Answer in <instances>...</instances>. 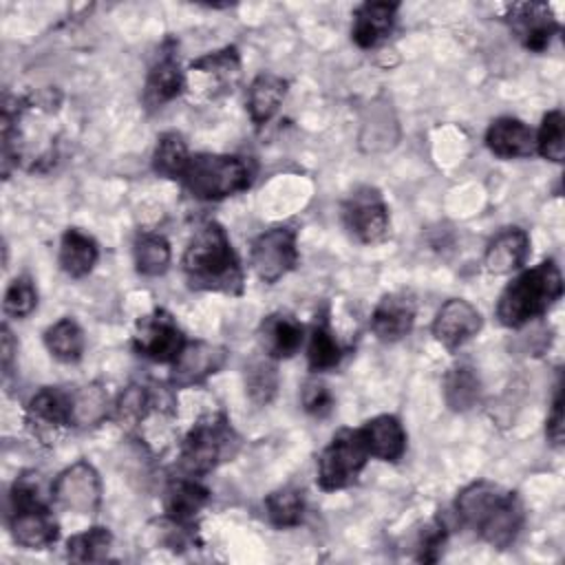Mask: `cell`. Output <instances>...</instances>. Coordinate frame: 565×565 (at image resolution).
<instances>
[{
	"mask_svg": "<svg viewBox=\"0 0 565 565\" xmlns=\"http://www.w3.org/2000/svg\"><path fill=\"white\" fill-rule=\"evenodd\" d=\"M113 547V534L108 527L93 525L66 541V556L77 563H102Z\"/></svg>",
	"mask_w": 565,
	"mask_h": 565,
	"instance_id": "d6a6232c",
	"label": "cell"
},
{
	"mask_svg": "<svg viewBox=\"0 0 565 565\" xmlns=\"http://www.w3.org/2000/svg\"><path fill=\"white\" fill-rule=\"evenodd\" d=\"M342 221L347 230L364 245L384 241L391 223L382 194L371 185L351 192V196L342 203Z\"/></svg>",
	"mask_w": 565,
	"mask_h": 565,
	"instance_id": "7c38bea8",
	"label": "cell"
},
{
	"mask_svg": "<svg viewBox=\"0 0 565 565\" xmlns=\"http://www.w3.org/2000/svg\"><path fill=\"white\" fill-rule=\"evenodd\" d=\"M448 539V530L441 521H435L422 536L419 545H417V561H424V563H435L439 556H441V550H444V543Z\"/></svg>",
	"mask_w": 565,
	"mask_h": 565,
	"instance_id": "ab89813d",
	"label": "cell"
},
{
	"mask_svg": "<svg viewBox=\"0 0 565 565\" xmlns=\"http://www.w3.org/2000/svg\"><path fill=\"white\" fill-rule=\"evenodd\" d=\"M481 324L483 320L477 307L463 298H450L439 307L430 331L446 349H459L481 331Z\"/></svg>",
	"mask_w": 565,
	"mask_h": 565,
	"instance_id": "2e32d148",
	"label": "cell"
},
{
	"mask_svg": "<svg viewBox=\"0 0 565 565\" xmlns=\"http://www.w3.org/2000/svg\"><path fill=\"white\" fill-rule=\"evenodd\" d=\"M360 435L371 457L397 461L406 452V430L395 415H377L360 426Z\"/></svg>",
	"mask_w": 565,
	"mask_h": 565,
	"instance_id": "cb8c5ba5",
	"label": "cell"
},
{
	"mask_svg": "<svg viewBox=\"0 0 565 565\" xmlns=\"http://www.w3.org/2000/svg\"><path fill=\"white\" fill-rule=\"evenodd\" d=\"M302 340V324L287 313H269L258 327V342L269 360L294 358L300 351Z\"/></svg>",
	"mask_w": 565,
	"mask_h": 565,
	"instance_id": "44dd1931",
	"label": "cell"
},
{
	"mask_svg": "<svg viewBox=\"0 0 565 565\" xmlns=\"http://www.w3.org/2000/svg\"><path fill=\"white\" fill-rule=\"evenodd\" d=\"M73 399V426H95L106 417L108 397L102 386L88 384L71 393Z\"/></svg>",
	"mask_w": 565,
	"mask_h": 565,
	"instance_id": "d590c367",
	"label": "cell"
},
{
	"mask_svg": "<svg viewBox=\"0 0 565 565\" xmlns=\"http://www.w3.org/2000/svg\"><path fill=\"white\" fill-rule=\"evenodd\" d=\"M183 276L194 291L243 294V267L230 243L227 232L216 221H205L192 234L183 258Z\"/></svg>",
	"mask_w": 565,
	"mask_h": 565,
	"instance_id": "7a4b0ae2",
	"label": "cell"
},
{
	"mask_svg": "<svg viewBox=\"0 0 565 565\" xmlns=\"http://www.w3.org/2000/svg\"><path fill=\"white\" fill-rule=\"evenodd\" d=\"M26 426L42 444H55L60 433L73 426L71 391L44 386L26 404Z\"/></svg>",
	"mask_w": 565,
	"mask_h": 565,
	"instance_id": "4fadbf2b",
	"label": "cell"
},
{
	"mask_svg": "<svg viewBox=\"0 0 565 565\" xmlns=\"http://www.w3.org/2000/svg\"><path fill=\"white\" fill-rule=\"evenodd\" d=\"M249 161L236 154L199 152L190 154L179 181L199 201H223L252 185Z\"/></svg>",
	"mask_w": 565,
	"mask_h": 565,
	"instance_id": "277c9868",
	"label": "cell"
},
{
	"mask_svg": "<svg viewBox=\"0 0 565 565\" xmlns=\"http://www.w3.org/2000/svg\"><path fill=\"white\" fill-rule=\"evenodd\" d=\"M210 501V490L196 481V477L179 475L168 481L163 490V512L166 519L181 523V525H194L196 516Z\"/></svg>",
	"mask_w": 565,
	"mask_h": 565,
	"instance_id": "d6986e66",
	"label": "cell"
},
{
	"mask_svg": "<svg viewBox=\"0 0 565 565\" xmlns=\"http://www.w3.org/2000/svg\"><path fill=\"white\" fill-rule=\"evenodd\" d=\"M360 428H340L318 455V486L324 492L349 488L369 461Z\"/></svg>",
	"mask_w": 565,
	"mask_h": 565,
	"instance_id": "52a82bcc",
	"label": "cell"
},
{
	"mask_svg": "<svg viewBox=\"0 0 565 565\" xmlns=\"http://www.w3.org/2000/svg\"><path fill=\"white\" fill-rule=\"evenodd\" d=\"M227 360V351L218 344L205 342V340H194L185 342L183 351L179 358L172 362V373H170V384L172 388H188L205 382L214 373L223 369Z\"/></svg>",
	"mask_w": 565,
	"mask_h": 565,
	"instance_id": "9a60e30c",
	"label": "cell"
},
{
	"mask_svg": "<svg viewBox=\"0 0 565 565\" xmlns=\"http://www.w3.org/2000/svg\"><path fill=\"white\" fill-rule=\"evenodd\" d=\"M486 146L501 159L530 157L536 150L532 128L516 117H499L486 130Z\"/></svg>",
	"mask_w": 565,
	"mask_h": 565,
	"instance_id": "603a6c76",
	"label": "cell"
},
{
	"mask_svg": "<svg viewBox=\"0 0 565 565\" xmlns=\"http://www.w3.org/2000/svg\"><path fill=\"white\" fill-rule=\"evenodd\" d=\"M563 424H565V417H563V391H561V384H558L554 402H552V411L547 415V426H545L547 439L554 446L563 444Z\"/></svg>",
	"mask_w": 565,
	"mask_h": 565,
	"instance_id": "60d3db41",
	"label": "cell"
},
{
	"mask_svg": "<svg viewBox=\"0 0 565 565\" xmlns=\"http://www.w3.org/2000/svg\"><path fill=\"white\" fill-rule=\"evenodd\" d=\"M188 159H190V152L179 132H163L157 139V146L152 152V168L157 174L166 179H179Z\"/></svg>",
	"mask_w": 565,
	"mask_h": 565,
	"instance_id": "836d02e7",
	"label": "cell"
},
{
	"mask_svg": "<svg viewBox=\"0 0 565 565\" xmlns=\"http://www.w3.org/2000/svg\"><path fill=\"white\" fill-rule=\"evenodd\" d=\"M417 316V302L411 291H391L380 298L371 313V331L382 342H397L411 333Z\"/></svg>",
	"mask_w": 565,
	"mask_h": 565,
	"instance_id": "e0dca14e",
	"label": "cell"
},
{
	"mask_svg": "<svg viewBox=\"0 0 565 565\" xmlns=\"http://www.w3.org/2000/svg\"><path fill=\"white\" fill-rule=\"evenodd\" d=\"M135 267L141 276H161L170 267V243L154 232H141L132 245Z\"/></svg>",
	"mask_w": 565,
	"mask_h": 565,
	"instance_id": "4dcf8cb0",
	"label": "cell"
},
{
	"mask_svg": "<svg viewBox=\"0 0 565 565\" xmlns=\"http://www.w3.org/2000/svg\"><path fill=\"white\" fill-rule=\"evenodd\" d=\"M505 18L514 38L532 53H543L558 33V22L543 2H516L508 9Z\"/></svg>",
	"mask_w": 565,
	"mask_h": 565,
	"instance_id": "5bb4252c",
	"label": "cell"
},
{
	"mask_svg": "<svg viewBox=\"0 0 565 565\" xmlns=\"http://www.w3.org/2000/svg\"><path fill=\"white\" fill-rule=\"evenodd\" d=\"M185 90V71H181L174 51H166L150 66L143 84V104L150 110L161 108Z\"/></svg>",
	"mask_w": 565,
	"mask_h": 565,
	"instance_id": "ffe728a7",
	"label": "cell"
},
{
	"mask_svg": "<svg viewBox=\"0 0 565 565\" xmlns=\"http://www.w3.org/2000/svg\"><path fill=\"white\" fill-rule=\"evenodd\" d=\"M563 296V276L554 260H543L519 274L499 296L497 318L508 329H521L545 316Z\"/></svg>",
	"mask_w": 565,
	"mask_h": 565,
	"instance_id": "3957f363",
	"label": "cell"
},
{
	"mask_svg": "<svg viewBox=\"0 0 565 565\" xmlns=\"http://www.w3.org/2000/svg\"><path fill=\"white\" fill-rule=\"evenodd\" d=\"M245 386L247 393L252 397V402L256 404H269L271 397L276 395L278 388V373L276 366L269 360H256L247 366L245 373Z\"/></svg>",
	"mask_w": 565,
	"mask_h": 565,
	"instance_id": "8d00e7d4",
	"label": "cell"
},
{
	"mask_svg": "<svg viewBox=\"0 0 565 565\" xmlns=\"http://www.w3.org/2000/svg\"><path fill=\"white\" fill-rule=\"evenodd\" d=\"M38 307V289L29 276H18L9 282L2 309L11 318H26Z\"/></svg>",
	"mask_w": 565,
	"mask_h": 565,
	"instance_id": "74e56055",
	"label": "cell"
},
{
	"mask_svg": "<svg viewBox=\"0 0 565 565\" xmlns=\"http://www.w3.org/2000/svg\"><path fill=\"white\" fill-rule=\"evenodd\" d=\"M241 77V57L236 46H223L218 51L196 57L185 71V88L205 95L221 97L234 90Z\"/></svg>",
	"mask_w": 565,
	"mask_h": 565,
	"instance_id": "8fae6325",
	"label": "cell"
},
{
	"mask_svg": "<svg viewBox=\"0 0 565 565\" xmlns=\"http://www.w3.org/2000/svg\"><path fill=\"white\" fill-rule=\"evenodd\" d=\"M51 499L66 512L95 514L102 505V479L93 463L79 459L64 468L51 483Z\"/></svg>",
	"mask_w": 565,
	"mask_h": 565,
	"instance_id": "30bf717a",
	"label": "cell"
},
{
	"mask_svg": "<svg viewBox=\"0 0 565 565\" xmlns=\"http://www.w3.org/2000/svg\"><path fill=\"white\" fill-rule=\"evenodd\" d=\"M265 512L274 527L287 530L300 525L305 516V494L294 486H282L265 497Z\"/></svg>",
	"mask_w": 565,
	"mask_h": 565,
	"instance_id": "1f68e13d",
	"label": "cell"
},
{
	"mask_svg": "<svg viewBox=\"0 0 565 565\" xmlns=\"http://www.w3.org/2000/svg\"><path fill=\"white\" fill-rule=\"evenodd\" d=\"M300 399H302V408L318 419L331 415V411H333V397H331L329 388L318 380H311L305 384Z\"/></svg>",
	"mask_w": 565,
	"mask_h": 565,
	"instance_id": "f35d334b",
	"label": "cell"
},
{
	"mask_svg": "<svg viewBox=\"0 0 565 565\" xmlns=\"http://www.w3.org/2000/svg\"><path fill=\"white\" fill-rule=\"evenodd\" d=\"M342 347L333 335V329L329 324V318L322 313L309 333V342H307V364L313 373H324L335 369L342 362Z\"/></svg>",
	"mask_w": 565,
	"mask_h": 565,
	"instance_id": "83f0119b",
	"label": "cell"
},
{
	"mask_svg": "<svg viewBox=\"0 0 565 565\" xmlns=\"http://www.w3.org/2000/svg\"><path fill=\"white\" fill-rule=\"evenodd\" d=\"M536 143V152L554 163H561L565 157V117L561 110H550L543 121L541 128L534 137Z\"/></svg>",
	"mask_w": 565,
	"mask_h": 565,
	"instance_id": "e575fe53",
	"label": "cell"
},
{
	"mask_svg": "<svg viewBox=\"0 0 565 565\" xmlns=\"http://www.w3.org/2000/svg\"><path fill=\"white\" fill-rule=\"evenodd\" d=\"M9 532L24 550H44L60 536V525L51 508L40 497L38 486L20 477L9 492Z\"/></svg>",
	"mask_w": 565,
	"mask_h": 565,
	"instance_id": "8992f818",
	"label": "cell"
},
{
	"mask_svg": "<svg viewBox=\"0 0 565 565\" xmlns=\"http://www.w3.org/2000/svg\"><path fill=\"white\" fill-rule=\"evenodd\" d=\"M444 399L457 413L475 408L481 399V380L477 371L468 364L452 366L444 377Z\"/></svg>",
	"mask_w": 565,
	"mask_h": 565,
	"instance_id": "f1b7e54d",
	"label": "cell"
},
{
	"mask_svg": "<svg viewBox=\"0 0 565 565\" xmlns=\"http://www.w3.org/2000/svg\"><path fill=\"white\" fill-rule=\"evenodd\" d=\"M185 335L177 320L166 309H154L148 316H141L135 324L132 349L137 355L157 362L172 364L185 347Z\"/></svg>",
	"mask_w": 565,
	"mask_h": 565,
	"instance_id": "9c48e42d",
	"label": "cell"
},
{
	"mask_svg": "<svg viewBox=\"0 0 565 565\" xmlns=\"http://www.w3.org/2000/svg\"><path fill=\"white\" fill-rule=\"evenodd\" d=\"M15 351H18V344L13 340V333L9 331L7 324H2V373H4V377L11 373Z\"/></svg>",
	"mask_w": 565,
	"mask_h": 565,
	"instance_id": "b9f144b4",
	"label": "cell"
},
{
	"mask_svg": "<svg viewBox=\"0 0 565 565\" xmlns=\"http://www.w3.org/2000/svg\"><path fill=\"white\" fill-rule=\"evenodd\" d=\"M298 234L294 227L278 225L269 227L263 234H258L249 249V265L254 274L267 282L274 285L282 276H287L298 265Z\"/></svg>",
	"mask_w": 565,
	"mask_h": 565,
	"instance_id": "ba28073f",
	"label": "cell"
},
{
	"mask_svg": "<svg viewBox=\"0 0 565 565\" xmlns=\"http://www.w3.org/2000/svg\"><path fill=\"white\" fill-rule=\"evenodd\" d=\"M238 435L230 426V419L218 413L199 419L179 446L177 466L185 477H203L230 461L238 450Z\"/></svg>",
	"mask_w": 565,
	"mask_h": 565,
	"instance_id": "5b68a950",
	"label": "cell"
},
{
	"mask_svg": "<svg viewBox=\"0 0 565 565\" xmlns=\"http://www.w3.org/2000/svg\"><path fill=\"white\" fill-rule=\"evenodd\" d=\"M97 258H99V247L90 234H86L77 227H68L62 234L57 263L66 276H71V278L88 276L93 271Z\"/></svg>",
	"mask_w": 565,
	"mask_h": 565,
	"instance_id": "484cf974",
	"label": "cell"
},
{
	"mask_svg": "<svg viewBox=\"0 0 565 565\" xmlns=\"http://www.w3.org/2000/svg\"><path fill=\"white\" fill-rule=\"evenodd\" d=\"M46 351L64 364H75L84 353V331L73 318H60L44 331Z\"/></svg>",
	"mask_w": 565,
	"mask_h": 565,
	"instance_id": "f546056e",
	"label": "cell"
},
{
	"mask_svg": "<svg viewBox=\"0 0 565 565\" xmlns=\"http://www.w3.org/2000/svg\"><path fill=\"white\" fill-rule=\"evenodd\" d=\"M287 79L276 73H260L247 88V113L256 126L267 124L282 106L287 97Z\"/></svg>",
	"mask_w": 565,
	"mask_h": 565,
	"instance_id": "d4e9b609",
	"label": "cell"
},
{
	"mask_svg": "<svg viewBox=\"0 0 565 565\" xmlns=\"http://www.w3.org/2000/svg\"><path fill=\"white\" fill-rule=\"evenodd\" d=\"M168 402L161 397V391H152L143 384H130L115 402V417L126 428H139L154 411H168Z\"/></svg>",
	"mask_w": 565,
	"mask_h": 565,
	"instance_id": "4316f807",
	"label": "cell"
},
{
	"mask_svg": "<svg viewBox=\"0 0 565 565\" xmlns=\"http://www.w3.org/2000/svg\"><path fill=\"white\" fill-rule=\"evenodd\" d=\"M530 256V236L521 227L501 230L486 247L483 265L494 276H505L525 265Z\"/></svg>",
	"mask_w": 565,
	"mask_h": 565,
	"instance_id": "7402d4cb",
	"label": "cell"
},
{
	"mask_svg": "<svg viewBox=\"0 0 565 565\" xmlns=\"http://www.w3.org/2000/svg\"><path fill=\"white\" fill-rule=\"evenodd\" d=\"M397 2H386V0H369L355 7L353 11V26H351V38L360 49H375L382 44L397 18Z\"/></svg>",
	"mask_w": 565,
	"mask_h": 565,
	"instance_id": "ac0fdd59",
	"label": "cell"
},
{
	"mask_svg": "<svg viewBox=\"0 0 565 565\" xmlns=\"http://www.w3.org/2000/svg\"><path fill=\"white\" fill-rule=\"evenodd\" d=\"M455 514L481 541L497 550L510 547L525 521L523 503L516 492L492 481H475L455 499Z\"/></svg>",
	"mask_w": 565,
	"mask_h": 565,
	"instance_id": "6da1fadb",
	"label": "cell"
}]
</instances>
